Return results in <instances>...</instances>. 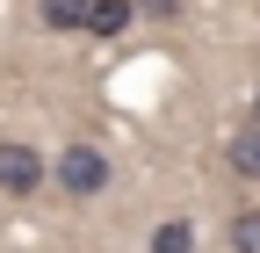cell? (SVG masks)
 I'll use <instances>...</instances> for the list:
<instances>
[{
    "mask_svg": "<svg viewBox=\"0 0 260 253\" xmlns=\"http://www.w3.org/2000/svg\"><path fill=\"white\" fill-rule=\"evenodd\" d=\"M51 181H58L73 203H94V196L109 188V152L94 145V138H73V145L51 160Z\"/></svg>",
    "mask_w": 260,
    "mask_h": 253,
    "instance_id": "6da1fadb",
    "label": "cell"
},
{
    "mask_svg": "<svg viewBox=\"0 0 260 253\" xmlns=\"http://www.w3.org/2000/svg\"><path fill=\"white\" fill-rule=\"evenodd\" d=\"M51 181V160L37 145H22V138H0V196H37V188Z\"/></svg>",
    "mask_w": 260,
    "mask_h": 253,
    "instance_id": "7a4b0ae2",
    "label": "cell"
},
{
    "mask_svg": "<svg viewBox=\"0 0 260 253\" xmlns=\"http://www.w3.org/2000/svg\"><path fill=\"white\" fill-rule=\"evenodd\" d=\"M224 167L239 181H260V123H239V131L224 138Z\"/></svg>",
    "mask_w": 260,
    "mask_h": 253,
    "instance_id": "3957f363",
    "label": "cell"
},
{
    "mask_svg": "<svg viewBox=\"0 0 260 253\" xmlns=\"http://www.w3.org/2000/svg\"><path fill=\"white\" fill-rule=\"evenodd\" d=\"M130 22H138V15H130V0H87V37H123V29Z\"/></svg>",
    "mask_w": 260,
    "mask_h": 253,
    "instance_id": "277c9868",
    "label": "cell"
},
{
    "mask_svg": "<svg viewBox=\"0 0 260 253\" xmlns=\"http://www.w3.org/2000/svg\"><path fill=\"white\" fill-rule=\"evenodd\" d=\"M152 253H195V225L188 217H159L152 225Z\"/></svg>",
    "mask_w": 260,
    "mask_h": 253,
    "instance_id": "5b68a950",
    "label": "cell"
},
{
    "mask_svg": "<svg viewBox=\"0 0 260 253\" xmlns=\"http://www.w3.org/2000/svg\"><path fill=\"white\" fill-rule=\"evenodd\" d=\"M37 15H44V29H58V37H73V29L87 22V0H37Z\"/></svg>",
    "mask_w": 260,
    "mask_h": 253,
    "instance_id": "8992f818",
    "label": "cell"
},
{
    "mask_svg": "<svg viewBox=\"0 0 260 253\" xmlns=\"http://www.w3.org/2000/svg\"><path fill=\"white\" fill-rule=\"evenodd\" d=\"M232 253H260V210H239L232 217Z\"/></svg>",
    "mask_w": 260,
    "mask_h": 253,
    "instance_id": "52a82bcc",
    "label": "cell"
},
{
    "mask_svg": "<svg viewBox=\"0 0 260 253\" xmlns=\"http://www.w3.org/2000/svg\"><path fill=\"white\" fill-rule=\"evenodd\" d=\"M130 15H145V22H181L188 0H130Z\"/></svg>",
    "mask_w": 260,
    "mask_h": 253,
    "instance_id": "ba28073f",
    "label": "cell"
},
{
    "mask_svg": "<svg viewBox=\"0 0 260 253\" xmlns=\"http://www.w3.org/2000/svg\"><path fill=\"white\" fill-rule=\"evenodd\" d=\"M246 123H260V94H253V109H246Z\"/></svg>",
    "mask_w": 260,
    "mask_h": 253,
    "instance_id": "9c48e42d",
    "label": "cell"
}]
</instances>
